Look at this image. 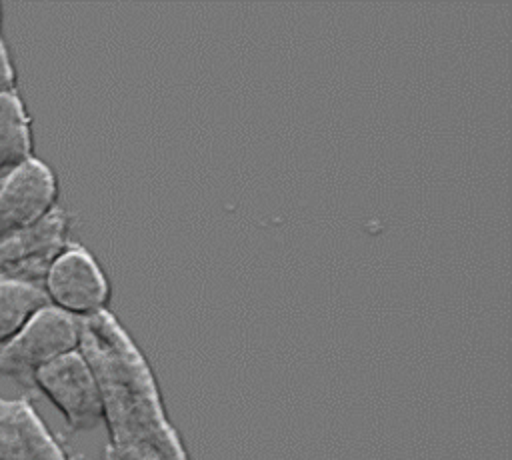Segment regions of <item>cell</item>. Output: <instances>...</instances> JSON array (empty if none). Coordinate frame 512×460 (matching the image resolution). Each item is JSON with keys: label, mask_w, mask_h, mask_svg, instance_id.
Listing matches in <instances>:
<instances>
[{"label": "cell", "mask_w": 512, "mask_h": 460, "mask_svg": "<svg viewBox=\"0 0 512 460\" xmlns=\"http://www.w3.org/2000/svg\"><path fill=\"white\" fill-rule=\"evenodd\" d=\"M80 354L90 364L116 460H188L146 358L108 310L80 320Z\"/></svg>", "instance_id": "cell-1"}, {"label": "cell", "mask_w": 512, "mask_h": 460, "mask_svg": "<svg viewBox=\"0 0 512 460\" xmlns=\"http://www.w3.org/2000/svg\"><path fill=\"white\" fill-rule=\"evenodd\" d=\"M78 346L80 320L48 304L16 336L0 344V372L32 382L38 368L78 350Z\"/></svg>", "instance_id": "cell-2"}, {"label": "cell", "mask_w": 512, "mask_h": 460, "mask_svg": "<svg viewBox=\"0 0 512 460\" xmlns=\"http://www.w3.org/2000/svg\"><path fill=\"white\" fill-rule=\"evenodd\" d=\"M42 288L50 306L78 320L108 310L110 284L96 258L80 244H66L50 262Z\"/></svg>", "instance_id": "cell-3"}, {"label": "cell", "mask_w": 512, "mask_h": 460, "mask_svg": "<svg viewBox=\"0 0 512 460\" xmlns=\"http://www.w3.org/2000/svg\"><path fill=\"white\" fill-rule=\"evenodd\" d=\"M32 384L56 406L72 430H92L102 422L98 384L80 350L38 368L32 374Z\"/></svg>", "instance_id": "cell-4"}, {"label": "cell", "mask_w": 512, "mask_h": 460, "mask_svg": "<svg viewBox=\"0 0 512 460\" xmlns=\"http://www.w3.org/2000/svg\"><path fill=\"white\" fill-rule=\"evenodd\" d=\"M58 180L48 164L30 158L0 184V242L40 222L56 208Z\"/></svg>", "instance_id": "cell-5"}, {"label": "cell", "mask_w": 512, "mask_h": 460, "mask_svg": "<svg viewBox=\"0 0 512 460\" xmlns=\"http://www.w3.org/2000/svg\"><path fill=\"white\" fill-rule=\"evenodd\" d=\"M70 218L54 208L40 222L0 242V278L42 282L50 262L68 244Z\"/></svg>", "instance_id": "cell-6"}, {"label": "cell", "mask_w": 512, "mask_h": 460, "mask_svg": "<svg viewBox=\"0 0 512 460\" xmlns=\"http://www.w3.org/2000/svg\"><path fill=\"white\" fill-rule=\"evenodd\" d=\"M0 460H70L28 398H0Z\"/></svg>", "instance_id": "cell-7"}, {"label": "cell", "mask_w": 512, "mask_h": 460, "mask_svg": "<svg viewBox=\"0 0 512 460\" xmlns=\"http://www.w3.org/2000/svg\"><path fill=\"white\" fill-rule=\"evenodd\" d=\"M34 140L30 116L16 90L0 94V178L28 162Z\"/></svg>", "instance_id": "cell-8"}, {"label": "cell", "mask_w": 512, "mask_h": 460, "mask_svg": "<svg viewBox=\"0 0 512 460\" xmlns=\"http://www.w3.org/2000/svg\"><path fill=\"white\" fill-rule=\"evenodd\" d=\"M48 304V296L40 284L0 278V344L16 336Z\"/></svg>", "instance_id": "cell-9"}, {"label": "cell", "mask_w": 512, "mask_h": 460, "mask_svg": "<svg viewBox=\"0 0 512 460\" xmlns=\"http://www.w3.org/2000/svg\"><path fill=\"white\" fill-rule=\"evenodd\" d=\"M16 90V72L12 66V60L8 56L6 44L0 38V94Z\"/></svg>", "instance_id": "cell-10"}, {"label": "cell", "mask_w": 512, "mask_h": 460, "mask_svg": "<svg viewBox=\"0 0 512 460\" xmlns=\"http://www.w3.org/2000/svg\"><path fill=\"white\" fill-rule=\"evenodd\" d=\"M102 460H116V458H114V456H112V454H110V452H106V456H104V458H102Z\"/></svg>", "instance_id": "cell-11"}, {"label": "cell", "mask_w": 512, "mask_h": 460, "mask_svg": "<svg viewBox=\"0 0 512 460\" xmlns=\"http://www.w3.org/2000/svg\"><path fill=\"white\" fill-rule=\"evenodd\" d=\"M0 22H2V8H0Z\"/></svg>", "instance_id": "cell-12"}, {"label": "cell", "mask_w": 512, "mask_h": 460, "mask_svg": "<svg viewBox=\"0 0 512 460\" xmlns=\"http://www.w3.org/2000/svg\"><path fill=\"white\" fill-rule=\"evenodd\" d=\"M2 180H4V178H0V184H2Z\"/></svg>", "instance_id": "cell-13"}]
</instances>
